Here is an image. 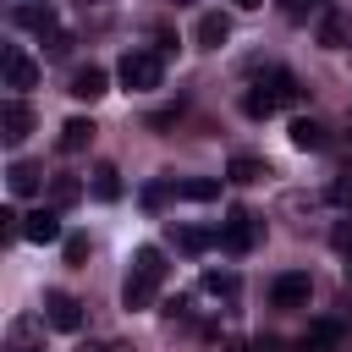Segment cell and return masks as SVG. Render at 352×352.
<instances>
[{"mask_svg":"<svg viewBox=\"0 0 352 352\" xmlns=\"http://www.w3.org/2000/svg\"><path fill=\"white\" fill-rule=\"evenodd\" d=\"M160 72H165V55H154V50H126L121 66H116V77H121L126 94H148V88H160Z\"/></svg>","mask_w":352,"mask_h":352,"instance_id":"6da1fadb","label":"cell"},{"mask_svg":"<svg viewBox=\"0 0 352 352\" xmlns=\"http://www.w3.org/2000/svg\"><path fill=\"white\" fill-rule=\"evenodd\" d=\"M253 242H258V220H253V214H248V209H231V214H226V220H220V248H226V253H236V258H242V253H248V248H253Z\"/></svg>","mask_w":352,"mask_h":352,"instance_id":"7a4b0ae2","label":"cell"},{"mask_svg":"<svg viewBox=\"0 0 352 352\" xmlns=\"http://www.w3.org/2000/svg\"><path fill=\"white\" fill-rule=\"evenodd\" d=\"M44 319H50L60 336H77V330H82V302L55 286V292H44Z\"/></svg>","mask_w":352,"mask_h":352,"instance_id":"3957f363","label":"cell"},{"mask_svg":"<svg viewBox=\"0 0 352 352\" xmlns=\"http://www.w3.org/2000/svg\"><path fill=\"white\" fill-rule=\"evenodd\" d=\"M66 94H72V99H82V104H94V99H104V94H110V72H104V66H94V60H88V66H72Z\"/></svg>","mask_w":352,"mask_h":352,"instance_id":"277c9868","label":"cell"},{"mask_svg":"<svg viewBox=\"0 0 352 352\" xmlns=\"http://www.w3.org/2000/svg\"><path fill=\"white\" fill-rule=\"evenodd\" d=\"M28 132H33V104L16 94V99H6V110H0V138H6V148H22Z\"/></svg>","mask_w":352,"mask_h":352,"instance_id":"5b68a950","label":"cell"},{"mask_svg":"<svg viewBox=\"0 0 352 352\" xmlns=\"http://www.w3.org/2000/svg\"><path fill=\"white\" fill-rule=\"evenodd\" d=\"M308 297H314V280L302 270H286V275L270 280V302L275 308H308Z\"/></svg>","mask_w":352,"mask_h":352,"instance_id":"8992f818","label":"cell"},{"mask_svg":"<svg viewBox=\"0 0 352 352\" xmlns=\"http://www.w3.org/2000/svg\"><path fill=\"white\" fill-rule=\"evenodd\" d=\"M11 16H16V28H28V33H38V38L60 28V11H55V0H16V11H11Z\"/></svg>","mask_w":352,"mask_h":352,"instance_id":"52a82bcc","label":"cell"},{"mask_svg":"<svg viewBox=\"0 0 352 352\" xmlns=\"http://www.w3.org/2000/svg\"><path fill=\"white\" fill-rule=\"evenodd\" d=\"M6 187H11V198H33V192H44V165H33V160H11V165H6Z\"/></svg>","mask_w":352,"mask_h":352,"instance_id":"ba28073f","label":"cell"},{"mask_svg":"<svg viewBox=\"0 0 352 352\" xmlns=\"http://www.w3.org/2000/svg\"><path fill=\"white\" fill-rule=\"evenodd\" d=\"M154 292H160V280H154V275H143V270H132V275L121 280V308L143 314V308H154Z\"/></svg>","mask_w":352,"mask_h":352,"instance_id":"9c48e42d","label":"cell"},{"mask_svg":"<svg viewBox=\"0 0 352 352\" xmlns=\"http://www.w3.org/2000/svg\"><path fill=\"white\" fill-rule=\"evenodd\" d=\"M22 236L38 242V248H44V242H60V209H55V204H50V209H33V214L22 220Z\"/></svg>","mask_w":352,"mask_h":352,"instance_id":"30bf717a","label":"cell"},{"mask_svg":"<svg viewBox=\"0 0 352 352\" xmlns=\"http://www.w3.org/2000/svg\"><path fill=\"white\" fill-rule=\"evenodd\" d=\"M170 242H176V253L198 258V253H209V248L220 242V226H214V231H204V226H170Z\"/></svg>","mask_w":352,"mask_h":352,"instance_id":"8fae6325","label":"cell"},{"mask_svg":"<svg viewBox=\"0 0 352 352\" xmlns=\"http://www.w3.org/2000/svg\"><path fill=\"white\" fill-rule=\"evenodd\" d=\"M192 38H198V50H220V44L231 38V16H226V11H204L198 28H192Z\"/></svg>","mask_w":352,"mask_h":352,"instance_id":"7c38bea8","label":"cell"},{"mask_svg":"<svg viewBox=\"0 0 352 352\" xmlns=\"http://www.w3.org/2000/svg\"><path fill=\"white\" fill-rule=\"evenodd\" d=\"M38 82V60H28L22 50H6V88L11 94H28Z\"/></svg>","mask_w":352,"mask_h":352,"instance_id":"4fadbf2b","label":"cell"},{"mask_svg":"<svg viewBox=\"0 0 352 352\" xmlns=\"http://www.w3.org/2000/svg\"><path fill=\"white\" fill-rule=\"evenodd\" d=\"M275 110H280V99H275V88H270V82L258 77V82H253V88L242 94V116H248V121H270Z\"/></svg>","mask_w":352,"mask_h":352,"instance_id":"5bb4252c","label":"cell"},{"mask_svg":"<svg viewBox=\"0 0 352 352\" xmlns=\"http://www.w3.org/2000/svg\"><path fill=\"white\" fill-rule=\"evenodd\" d=\"M286 138H292V148H302V154H314V148H324L330 138H324V126L314 121V116H297L292 126H286Z\"/></svg>","mask_w":352,"mask_h":352,"instance_id":"9a60e30c","label":"cell"},{"mask_svg":"<svg viewBox=\"0 0 352 352\" xmlns=\"http://www.w3.org/2000/svg\"><path fill=\"white\" fill-rule=\"evenodd\" d=\"M204 292H209V297H220L226 308H236L242 280H236V270H204Z\"/></svg>","mask_w":352,"mask_h":352,"instance_id":"2e32d148","label":"cell"},{"mask_svg":"<svg viewBox=\"0 0 352 352\" xmlns=\"http://www.w3.org/2000/svg\"><path fill=\"white\" fill-rule=\"evenodd\" d=\"M226 176H231L236 187H253V182H264V176H270V165H264L258 154H231V165H226Z\"/></svg>","mask_w":352,"mask_h":352,"instance_id":"e0dca14e","label":"cell"},{"mask_svg":"<svg viewBox=\"0 0 352 352\" xmlns=\"http://www.w3.org/2000/svg\"><path fill=\"white\" fill-rule=\"evenodd\" d=\"M346 38H352V22H346L341 11H324V16H319V44H324V50H346Z\"/></svg>","mask_w":352,"mask_h":352,"instance_id":"ac0fdd59","label":"cell"},{"mask_svg":"<svg viewBox=\"0 0 352 352\" xmlns=\"http://www.w3.org/2000/svg\"><path fill=\"white\" fill-rule=\"evenodd\" d=\"M94 143V121L88 116H72L66 126H60V154H82Z\"/></svg>","mask_w":352,"mask_h":352,"instance_id":"d6986e66","label":"cell"},{"mask_svg":"<svg viewBox=\"0 0 352 352\" xmlns=\"http://www.w3.org/2000/svg\"><path fill=\"white\" fill-rule=\"evenodd\" d=\"M264 82L275 88V99H280V104H297V99L308 94V88H302V82H297V77H292L286 66H270V72H264Z\"/></svg>","mask_w":352,"mask_h":352,"instance_id":"ffe728a7","label":"cell"},{"mask_svg":"<svg viewBox=\"0 0 352 352\" xmlns=\"http://www.w3.org/2000/svg\"><path fill=\"white\" fill-rule=\"evenodd\" d=\"M94 198H99V204H116V198H121V170H116L110 160L94 165Z\"/></svg>","mask_w":352,"mask_h":352,"instance_id":"44dd1931","label":"cell"},{"mask_svg":"<svg viewBox=\"0 0 352 352\" xmlns=\"http://www.w3.org/2000/svg\"><path fill=\"white\" fill-rule=\"evenodd\" d=\"M77 198H82V182L77 176H50V204L55 209H72Z\"/></svg>","mask_w":352,"mask_h":352,"instance_id":"7402d4cb","label":"cell"},{"mask_svg":"<svg viewBox=\"0 0 352 352\" xmlns=\"http://www.w3.org/2000/svg\"><path fill=\"white\" fill-rule=\"evenodd\" d=\"M132 270H143V275H154V280H165V248H154V242H143V248L132 253Z\"/></svg>","mask_w":352,"mask_h":352,"instance_id":"603a6c76","label":"cell"},{"mask_svg":"<svg viewBox=\"0 0 352 352\" xmlns=\"http://www.w3.org/2000/svg\"><path fill=\"white\" fill-rule=\"evenodd\" d=\"M176 198H192V204H209V198H220V182H209V176H192V182H176Z\"/></svg>","mask_w":352,"mask_h":352,"instance_id":"cb8c5ba5","label":"cell"},{"mask_svg":"<svg viewBox=\"0 0 352 352\" xmlns=\"http://www.w3.org/2000/svg\"><path fill=\"white\" fill-rule=\"evenodd\" d=\"M60 253H66V264H72V270H82V264H88V236H82V231H72V236L60 242Z\"/></svg>","mask_w":352,"mask_h":352,"instance_id":"d4e9b609","label":"cell"},{"mask_svg":"<svg viewBox=\"0 0 352 352\" xmlns=\"http://www.w3.org/2000/svg\"><path fill=\"white\" fill-rule=\"evenodd\" d=\"M44 55H50V60H60V55H72V33H66V28H55V33H44Z\"/></svg>","mask_w":352,"mask_h":352,"instance_id":"484cf974","label":"cell"},{"mask_svg":"<svg viewBox=\"0 0 352 352\" xmlns=\"http://www.w3.org/2000/svg\"><path fill=\"white\" fill-rule=\"evenodd\" d=\"M319 11V0H280V16L286 22H302V16H314Z\"/></svg>","mask_w":352,"mask_h":352,"instance_id":"4316f807","label":"cell"},{"mask_svg":"<svg viewBox=\"0 0 352 352\" xmlns=\"http://www.w3.org/2000/svg\"><path fill=\"white\" fill-rule=\"evenodd\" d=\"M330 204L336 209H352V176H336L330 182Z\"/></svg>","mask_w":352,"mask_h":352,"instance_id":"83f0119b","label":"cell"},{"mask_svg":"<svg viewBox=\"0 0 352 352\" xmlns=\"http://www.w3.org/2000/svg\"><path fill=\"white\" fill-rule=\"evenodd\" d=\"M330 242H336V248H341V253H352V214H346V220H336V226H330Z\"/></svg>","mask_w":352,"mask_h":352,"instance_id":"f1b7e54d","label":"cell"},{"mask_svg":"<svg viewBox=\"0 0 352 352\" xmlns=\"http://www.w3.org/2000/svg\"><path fill=\"white\" fill-rule=\"evenodd\" d=\"M170 50H176V33L165 22H154V55H170Z\"/></svg>","mask_w":352,"mask_h":352,"instance_id":"f546056e","label":"cell"},{"mask_svg":"<svg viewBox=\"0 0 352 352\" xmlns=\"http://www.w3.org/2000/svg\"><path fill=\"white\" fill-rule=\"evenodd\" d=\"M160 204H165V187L148 182V187H143V209H160Z\"/></svg>","mask_w":352,"mask_h":352,"instance_id":"4dcf8cb0","label":"cell"},{"mask_svg":"<svg viewBox=\"0 0 352 352\" xmlns=\"http://www.w3.org/2000/svg\"><path fill=\"white\" fill-rule=\"evenodd\" d=\"M231 6H236V11H258L264 0H231Z\"/></svg>","mask_w":352,"mask_h":352,"instance_id":"1f68e13d","label":"cell"},{"mask_svg":"<svg viewBox=\"0 0 352 352\" xmlns=\"http://www.w3.org/2000/svg\"><path fill=\"white\" fill-rule=\"evenodd\" d=\"M77 6H82V11H88V6H94V11H99V6H104V0H77Z\"/></svg>","mask_w":352,"mask_h":352,"instance_id":"d6a6232c","label":"cell"},{"mask_svg":"<svg viewBox=\"0 0 352 352\" xmlns=\"http://www.w3.org/2000/svg\"><path fill=\"white\" fill-rule=\"evenodd\" d=\"M346 286H352V253H346Z\"/></svg>","mask_w":352,"mask_h":352,"instance_id":"836d02e7","label":"cell"},{"mask_svg":"<svg viewBox=\"0 0 352 352\" xmlns=\"http://www.w3.org/2000/svg\"><path fill=\"white\" fill-rule=\"evenodd\" d=\"M341 154H346V160H352V138H346V148H341Z\"/></svg>","mask_w":352,"mask_h":352,"instance_id":"e575fe53","label":"cell"},{"mask_svg":"<svg viewBox=\"0 0 352 352\" xmlns=\"http://www.w3.org/2000/svg\"><path fill=\"white\" fill-rule=\"evenodd\" d=\"M82 352H110V346H82Z\"/></svg>","mask_w":352,"mask_h":352,"instance_id":"d590c367","label":"cell"},{"mask_svg":"<svg viewBox=\"0 0 352 352\" xmlns=\"http://www.w3.org/2000/svg\"><path fill=\"white\" fill-rule=\"evenodd\" d=\"M110 352H132V346H110Z\"/></svg>","mask_w":352,"mask_h":352,"instance_id":"8d00e7d4","label":"cell"},{"mask_svg":"<svg viewBox=\"0 0 352 352\" xmlns=\"http://www.w3.org/2000/svg\"><path fill=\"white\" fill-rule=\"evenodd\" d=\"M176 6H192V0H176Z\"/></svg>","mask_w":352,"mask_h":352,"instance_id":"74e56055","label":"cell"}]
</instances>
